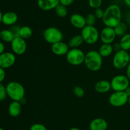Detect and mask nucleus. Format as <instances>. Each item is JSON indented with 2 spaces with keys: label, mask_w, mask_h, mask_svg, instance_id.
Listing matches in <instances>:
<instances>
[{
  "label": "nucleus",
  "mask_w": 130,
  "mask_h": 130,
  "mask_svg": "<svg viewBox=\"0 0 130 130\" xmlns=\"http://www.w3.org/2000/svg\"><path fill=\"white\" fill-rule=\"evenodd\" d=\"M16 61V56L13 52H5L0 54V67L8 69L13 66Z\"/></svg>",
  "instance_id": "nucleus-12"
},
{
  "label": "nucleus",
  "mask_w": 130,
  "mask_h": 130,
  "mask_svg": "<svg viewBox=\"0 0 130 130\" xmlns=\"http://www.w3.org/2000/svg\"><path fill=\"white\" fill-rule=\"evenodd\" d=\"M107 122L102 118L94 119L90 124V130H107Z\"/></svg>",
  "instance_id": "nucleus-18"
},
{
  "label": "nucleus",
  "mask_w": 130,
  "mask_h": 130,
  "mask_svg": "<svg viewBox=\"0 0 130 130\" xmlns=\"http://www.w3.org/2000/svg\"><path fill=\"white\" fill-rule=\"evenodd\" d=\"M15 38V36L10 29H3L1 30V40L4 42L11 43Z\"/></svg>",
  "instance_id": "nucleus-23"
},
{
  "label": "nucleus",
  "mask_w": 130,
  "mask_h": 130,
  "mask_svg": "<svg viewBox=\"0 0 130 130\" xmlns=\"http://www.w3.org/2000/svg\"><path fill=\"white\" fill-rule=\"evenodd\" d=\"M81 35L84 42L88 45H93L100 39V33L95 25H86L81 29Z\"/></svg>",
  "instance_id": "nucleus-4"
},
{
  "label": "nucleus",
  "mask_w": 130,
  "mask_h": 130,
  "mask_svg": "<svg viewBox=\"0 0 130 130\" xmlns=\"http://www.w3.org/2000/svg\"><path fill=\"white\" fill-rule=\"evenodd\" d=\"M29 130H47V128L44 124L40 123H36L30 126Z\"/></svg>",
  "instance_id": "nucleus-32"
},
{
  "label": "nucleus",
  "mask_w": 130,
  "mask_h": 130,
  "mask_svg": "<svg viewBox=\"0 0 130 130\" xmlns=\"http://www.w3.org/2000/svg\"><path fill=\"white\" fill-rule=\"evenodd\" d=\"M77 1H83V0H77Z\"/></svg>",
  "instance_id": "nucleus-47"
},
{
  "label": "nucleus",
  "mask_w": 130,
  "mask_h": 130,
  "mask_svg": "<svg viewBox=\"0 0 130 130\" xmlns=\"http://www.w3.org/2000/svg\"><path fill=\"white\" fill-rule=\"evenodd\" d=\"M124 92L126 93V94L128 96H130V86L128 87L125 90H124Z\"/></svg>",
  "instance_id": "nucleus-39"
},
{
  "label": "nucleus",
  "mask_w": 130,
  "mask_h": 130,
  "mask_svg": "<svg viewBox=\"0 0 130 130\" xmlns=\"http://www.w3.org/2000/svg\"><path fill=\"white\" fill-rule=\"evenodd\" d=\"M111 89L114 91H124L130 85V80L126 75H117L110 81Z\"/></svg>",
  "instance_id": "nucleus-8"
},
{
  "label": "nucleus",
  "mask_w": 130,
  "mask_h": 130,
  "mask_svg": "<svg viewBox=\"0 0 130 130\" xmlns=\"http://www.w3.org/2000/svg\"><path fill=\"white\" fill-rule=\"evenodd\" d=\"M32 29L28 25H24L20 27V33H19V36L22 38L23 39H28L30 38L32 35Z\"/></svg>",
  "instance_id": "nucleus-24"
},
{
  "label": "nucleus",
  "mask_w": 130,
  "mask_h": 130,
  "mask_svg": "<svg viewBox=\"0 0 130 130\" xmlns=\"http://www.w3.org/2000/svg\"><path fill=\"white\" fill-rule=\"evenodd\" d=\"M126 68V75L128 76V78L130 80V62Z\"/></svg>",
  "instance_id": "nucleus-38"
},
{
  "label": "nucleus",
  "mask_w": 130,
  "mask_h": 130,
  "mask_svg": "<svg viewBox=\"0 0 130 130\" xmlns=\"http://www.w3.org/2000/svg\"><path fill=\"white\" fill-rule=\"evenodd\" d=\"M94 15H95L97 19H102V20L104 15V10L102 8H101V7L95 9Z\"/></svg>",
  "instance_id": "nucleus-31"
},
{
  "label": "nucleus",
  "mask_w": 130,
  "mask_h": 130,
  "mask_svg": "<svg viewBox=\"0 0 130 130\" xmlns=\"http://www.w3.org/2000/svg\"><path fill=\"white\" fill-rule=\"evenodd\" d=\"M69 130H80L78 127H71V129H69Z\"/></svg>",
  "instance_id": "nucleus-41"
},
{
  "label": "nucleus",
  "mask_w": 130,
  "mask_h": 130,
  "mask_svg": "<svg viewBox=\"0 0 130 130\" xmlns=\"http://www.w3.org/2000/svg\"><path fill=\"white\" fill-rule=\"evenodd\" d=\"M103 0H88V5L93 9L101 7Z\"/></svg>",
  "instance_id": "nucleus-29"
},
{
  "label": "nucleus",
  "mask_w": 130,
  "mask_h": 130,
  "mask_svg": "<svg viewBox=\"0 0 130 130\" xmlns=\"http://www.w3.org/2000/svg\"><path fill=\"white\" fill-rule=\"evenodd\" d=\"M128 96L124 91H114L109 98V102L114 107H121L128 103Z\"/></svg>",
  "instance_id": "nucleus-9"
},
{
  "label": "nucleus",
  "mask_w": 130,
  "mask_h": 130,
  "mask_svg": "<svg viewBox=\"0 0 130 130\" xmlns=\"http://www.w3.org/2000/svg\"><path fill=\"white\" fill-rule=\"evenodd\" d=\"M43 38L47 43L52 45L63 40L62 32L55 27H49L43 32Z\"/></svg>",
  "instance_id": "nucleus-6"
},
{
  "label": "nucleus",
  "mask_w": 130,
  "mask_h": 130,
  "mask_svg": "<svg viewBox=\"0 0 130 130\" xmlns=\"http://www.w3.org/2000/svg\"><path fill=\"white\" fill-rule=\"evenodd\" d=\"M112 47H113V50H114V51L115 52L121 50V47L120 44H119V43H114V44L112 45Z\"/></svg>",
  "instance_id": "nucleus-36"
},
{
  "label": "nucleus",
  "mask_w": 130,
  "mask_h": 130,
  "mask_svg": "<svg viewBox=\"0 0 130 130\" xmlns=\"http://www.w3.org/2000/svg\"><path fill=\"white\" fill-rule=\"evenodd\" d=\"M94 89L95 91L101 94L109 93L112 89L110 82L106 80H99L94 85Z\"/></svg>",
  "instance_id": "nucleus-17"
},
{
  "label": "nucleus",
  "mask_w": 130,
  "mask_h": 130,
  "mask_svg": "<svg viewBox=\"0 0 130 130\" xmlns=\"http://www.w3.org/2000/svg\"><path fill=\"white\" fill-rule=\"evenodd\" d=\"M5 44L2 42L0 41V54L5 52Z\"/></svg>",
  "instance_id": "nucleus-37"
},
{
  "label": "nucleus",
  "mask_w": 130,
  "mask_h": 130,
  "mask_svg": "<svg viewBox=\"0 0 130 130\" xmlns=\"http://www.w3.org/2000/svg\"><path fill=\"white\" fill-rule=\"evenodd\" d=\"M129 19H130V11H129Z\"/></svg>",
  "instance_id": "nucleus-46"
},
{
  "label": "nucleus",
  "mask_w": 130,
  "mask_h": 130,
  "mask_svg": "<svg viewBox=\"0 0 130 130\" xmlns=\"http://www.w3.org/2000/svg\"><path fill=\"white\" fill-rule=\"evenodd\" d=\"M7 96L13 101H20L24 98L25 94L24 85L17 81H11L6 85Z\"/></svg>",
  "instance_id": "nucleus-3"
},
{
  "label": "nucleus",
  "mask_w": 130,
  "mask_h": 130,
  "mask_svg": "<svg viewBox=\"0 0 130 130\" xmlns=\"http://www.w3.org/2000/svg\"><path fill=\"white\" fill-rule=\"evenodd\" d=\"M38 6L43 11H50L55 8L60 4L59 0H38Z\"/></svg>",
  "instance_id": "nucleus-15"
},
{
  "label": "nucleus",
  "mask_w": 130,
  "mask_h": 130,
  "mask_svg": "<svg viewBox=\"0 0 130 130\" xmlns=\"http://www.w3.org/2000/svg\"><path fill=\"white\" fill-rule=\"evenodd\" d=\"M128 103L130 105V96H128Z\"/></svg>",
  "instance_id": "nucleus-43"
},
{
  "label": "nucleus",
  "mask_w": 130,
  "mask_h": 130,
  "mask_svg": "<svg viewBox=\"0 0 130 130\" xmlns=\"http://www.w3.org/2000/svg\"><path fill=\"white\" fill-rule=\"evenodd\" d=\"M18 18V15L14 11H7L3 14L1 22L5 25L12 26L16 24Z\"/></svg>",
  "instance_id": "nucleus-16"
},
{
  "label": "nucleus",
  "mask_w": 130,
  "mask_h": 130,
  "mask_svg": "<svg viewBox=\"0 0 130 130\" xmlns=\"http://www.w3.org/2000/svg\"><path fill=\"white\" fill-rule=\"evenodd\" d=\"M54 10L55 11V14L59 17H65L68 14V10H67V6L61 5V4H59Z\"/></svg>",
  "instance_id": "nucleus-26"
},
{
  "label": "nucleus",
  "mask_w": 130,
  "mask_h": 130,
  "mask_svg": "<svg viewBox=\"0 0 130 130\" xmlns=\"http://www.w3.org/2000/svg\"><path fill=\"white\" fill-rule=\"evenodd\" d=\"M5 77H6V72L5 69L0 67V83H2L4 81Z\"/></svg>",
  "instance_id": "nucleus-35"
},
{
  "label": "nucleus",
  "mask_w": 130,
  "mask_h": 130,
  "mask_svg": "<svg viewBox=\"0 0 130 130\" xmlns=\"http://www.w3.org/2000/svg\"><path fill=\"white\" fill-rule=\"evenodd\" d=\"M116 34L113 28L105 26L100 33V39L103 43L112 44L116 38Z\"/></svg>",
  "instance_id": "nucleus-11"
},
{
  "label": "nucleus",
  "mask_w": 130,
  "mask_h": 130,
  "mask_svg": "<svg viewBox=\"0 0 130 130\" xmlns=\"http://www.w3.org/2000/svg\"><path fill=\"white\" fill-rule=\"evenodd\" d=\"M130 62V54L124 50L116 52L113 56L112 65L117 70L126 68Z\"/></svg>",
  "instance_id": "nucleus-5"
},
{
  "label": "nucleus",
  "mask_w": 130,
  "mask_h": 130,
  "mask_svg": "<svg viewBox=\"0 0 130 130\" xmlns=\"http://www.w3.org/2000/svg\"><path fill=\"white\" fill-rule=\"evenodd\" d=\"M73 93L76 97L77 98H83L85 96V92L83 88L81 87L78 86H75L73 89Z\"/></svg>",
  "instance_id": "nucleus-28"
},
{
  "label": "nucleus",
  "mask_w": 130,
  "mask_h": 130,
  "mask_svg": "<svg viewBox=\"0 0 130 130\" xmlns=\"http://www.w3.org/2000/svg\"><path fill=\"white\" fill-rule=\"evenodd\" d=\"M86 22L88 25H95L96 22V17L94 14H88L86 16Z\"/></svg>",
  "instance_id": "nucleus-27"
},
{
  "label": "nucleus",
  "mask_w": 130,
  "mask_h": 130,
  "mask_svg": "<svg viewBox=\"0 0 130 130\" xmlns=\"http://www.w3.org/2000/svg\"><path fill=\"white\" fill-rule=\"evenodd\" d=\"M99 54L102 57H109L114 52L113 47L112 44H107V43H102L99 48Z\"/></svg>",
  "instance_id": "nucleus-20"
},
{
  "label": "nucleus",
  "mask_w": 130,
  "mask_h": 130,
  "mask_svg": "<svg viewBox=\"0 0 130 130\" xmlns=\"http://www.w3.org/2000/svg\"><path fill=\"white\" fill-rule=\"evenodd\" d=\"M122 11L120 6L116 4L109 5L104 10L102 22L105 26L114 28L121 22Z\"/></svg>",
  "instance_id": "nucleus-1"
},
{
  "label": "nucleus",
  "mask_w": 130,
  "mask_h": 130,
  "mask_svg": "<svg viewBox=\"0 0 130 130\" xmlns=\"http://www.w3.org/2000/svg\"><path fill=\"white\" fill-rule=\"evenodd\" d=\"M102 58L98 51L90 50L85 54L84 64L90 71H98L102 66Z\"/></svg>",
  "instance_id": "nucleus-2"
},
{
  "label": "nucleus",
  "mask_w": 130,
  "mask_h": 130,
  "mask_svg": "<svg viewBox=\"0 0 130 130\" xmlns=\"http://www.w3.org/2000/svg\"><path fill=\"white\" fill-rule=\"evenodd\" d=\"M10 30L12 32L13 34H14L15 37H18L19 36V33H20V27L19 26V25H13L12 26H11L10 28Z\"/></svg>",
  "instance_id": "nucleus-33"
},
{
  "label": "nucleus",
  "mask_w": 130,
  "mask_h": 130,
  "mask_svg": "<svg viewBox=\"0 0 130 130\" xmlns=\"http://www.w3.org/2000/svg\"><path fill=\"white\" fill-rule=\"evenodd\" d=\"M69 49L70 48L68 45V43H65L63 41L52 44L51 46L52 52L55 55L58 56H66Z\"/></svg>",
  "instance_id": "nucleus-13"
},
{
  "label": "nucleus",
  "mask_w": 130,
  "mask_h": 130,
  "mask_svg": "<svg viewBox=\"0 0 130 130\" xmlns=\"http://www.w3.org/2000/svg\"><path fill=\"white\" fill-rule=\"evenodd\" d=\"M124 2L126 4V5H127L128 7L130 8V0H124Z\"/></svg>",
  "instance_id": "nucleus-40"
},
{
  "label": "nucleus",
  "mask_w": 130,
  "mask_h": 130,
  "mask_svg": "<svg viewBox=\"0 0 130 130\" xmlns=\"http://www.w3.org/2000/svg\"><path fill=\"white\" fill-rule=\"evenodd\" d=\"M2 17H3V14L1 11H0V23L2 22Z\"/></svg>",
  "instance_id": "nucleus-42"
},
{
  "label": "nucleus",
  "mask_w": 130,
  "mask_h": 130,
  "mask_svg": "<svg viewBox=\"0 0 130 130\" xmlns=\"http://www.w3.org/2000/svg\"><path fill=\"white\" fill-rule=\"evenodd\" d=\"M70 23L74 28L82 29L86 25V18L79 14H74L70 17Z\"/></svg>",
  "instance_id": "nucleus-14"
},
{
  "label": "nucleus",
  "mask_w": 130,
  "mask_h": 130,
  "mask_svg": "<svg viewBox=\"0 0 130 130\" xmlns=\"http://www.w3.org/2000/svg\"><path fill=\"white\" fill-rule=\"evenodd\" d=\"M10 43L12 52H13L15 55L21 56L26 52L27 48L26 41L21 37H15Z\"/></svg>",
  "instance_id": "nucleus-10"
},
{
  "label": "nucleus",
  "mask_w": 130,
  "mask_h": 130,
  "mask_svg": "<svg viewBox=\"0 0 130 130\" xmlns=\"http://www.w3.org/2000/svg\"><path fill=\"white\" fill-rule=\"evenodd\" d=\"M8 111L11 117H16L19 116L22 112L21 103L17 101H12L9 105Z\"/></svg>",
  "instance_id": "nucleus-19"
},
{
  "label": "nucleus",
  "mask_w": 130,
  "mask_h": 130,
  "mask_svg": "<svg viewBox=\"0 0 130 130\" xmlns=\"http://www.w3.org/2000/svg\"><path fill=\"white\" fill-rule=\"evenodd\" d=\"M7 96L6 86H5L2 83H0V101L5 100Z\"/></svg>",
  "instance_id": "nucleus-30"
},
{
  "label": "nucleus",
  "mask_w": 130,
  "mask_h": 130,
  "mask_svg": "<svg viewBox=\"0 0 130 130\" xmlns=\"http://www.w3.org/2000/svg\"><path fill=\"white\" fill-rule=\"evenodd\" d=\"M0 130H5L3 128H2V127H0Z\"/></svg>",
  "instance_id": "nucleus-45"
},
{
  "label": "nucleus",
  "mask_w": 130,
  "mask_h": 130,
  "mask_svg": "<svg viewBox=\"0 0 130 130\" xmlns=\"http://www.w3.org/2000/svg\"><path fill=\"white\" fill-rule=\"evenodd\" d=\"M119 44L122 50L128 51L130 50V33H126L121 37Z\"/></svg>",
  "instance_id": "nucleus-22"
},
{
  "label": "nucleus",
  "mask_w": 130,
  "mask_h": 130,
  "mask_svg": "<svg viewBox=\"0 0 130 130\" xmlns=\"http://www.w3.org/2000/svg\"><path fill=\"white\" fill-rule=\"evenodd\" d=\"M127 25L123 22H121L117 26L114 28L115 33L117 36H123L125 34H126L127 31Z\"/></svg>",
  "instance_id": "nucleus-25"
},
{
  "label": "nucleus",
  "mask_w": 130,
  "mask_h": 130,
  "mask_svg": "<svg viewBox=\"0 0 130 130\" xmlns=\"http://www.w3.org/2000/svg\"><path fill=\"white\" fill-rule=\"evenodd\" d=\"M85 58V54L79 48H71L66 55L67 61L72 66H79L84 63Z\"/></svg>",
  "instance_id": "nucleus-7"
},
{
  "label": "nucleus",
  "mask_w": 130,
  "mask_h": 130,
  "mask_svg": "<svg viewBox=\"0 0 130 130\" xmlns=\"http://www.w3.org/2000/svg\"><path fill=\"white\" fill-rule=\"evenodd\" d=\"M84 43L83 38L81 34H77L74 36L70 39L68 42V45L71 48H79Z\"/></svg>",
  "instance_id": "nucleus-21"
},
{
  "label": "nucleus",
  "mask_w": 130,
  "mask_h": 130,
  "mask_svg": "<svg viewBox=\"0 0 130 130\" xmlns=\"http://www.w3.org/2000/svg\"><path fill=\"white\" fill-rule=\"evenodd\" d=\"M1 30L0 29V40H1Z\"/></svg>",
  "instance_id": "nucleus-44"
},
{
  "label": "nucleus",
  "mask_w": 130,
  "mask_h": 130,
  "mask_svg": "<svg viewBox=\"0 0 130 130\" xmlns=\"http://www.w3.org/2000/svg\"><path fill=\"white\" fill-rule=\"evenodd\" d=\"M74 1L75 0H59L60 4H61L62 5H64L66 6H68L71 5L74 2Z\"/></svg>",
  "instance_id": "nucleus-34"
}]
</instances>
